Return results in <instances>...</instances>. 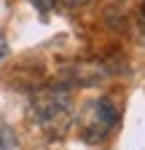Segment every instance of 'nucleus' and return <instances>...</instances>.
Masks as SVG:
<instances>
[{"instance_id":"1","label":"nucleus","mask_w":145,"mask_h":150,"mask_svg":"<svg viewBox=\"0 0 145 150\" xmlns=\"http://www.w3.org/2000/svg\"><path fill=\"white\" fill-rule=\"evenodd\" d=\"M32 121L41 126V131L51 139H62L72 123V99L65 86H48L32 94L30 99Z\"/></svg>"},{"instance_id":"2","label":"nucleus","mask_w":145,"mask_h":150,"mask_svg":"<svg viewBox=\"0 0 145 150\" xmlns=\"http://www.w3.org/2000/svg\"><path fill=\"white\" fill-rule=\"evenodd\" d=\"M78 131H81V137L86 142H102L107 134H113L116 126H118V107L107 99V97H97L92 102H86L83 110L78 112Z\"/></svg>"},{"instance_id":"3","label":"nucleus","mask_w":145,"mask_h":150,"mask_svg":"<svg viewBox=\"0 0 145 150\" xmlns=\"http://www.w3.org/2000/svg\"><path fill=\"white\" fill-rule=\"evenodd\" d=\"M30 3H32L35 8H38V11L43 13V16H46V13H48V11L54 8V0H30Z\"/></svg>"},{"instance_id":"4","label":"nucleus","mask_w":145,"mask_h":150,"mask_svg":"<svg viewBox=\"0 0 145 150\" xmlns=\"http://www.w3.org/2000/svg\"><path fill=\"white\" fill-rule=\"evenodd\" d=\"M59 3H62L65 8H83V6L92 3V0H59Z\"/></svg>"},{"instance_id":"5","label":"nucleus","mask_w":145,"mask_h":150,"mask_svg":"<svg viewBox=\"0 0 145 150\" xmlns=\"http://www.w3.org/2000/svg\"><path fill=\"white\" fill-rule=\"evenodd\" d=\"M6 54H8V43H6V35L0 32V59H3Z\"/></svg>"},{"instance_id":"6","label":"nucleus","mask_w":145,"mask_h":150,"mask_svg":"<svg viewBox=\"0 0 145 150\" xmlns=\"http://www.w3.org/2000/svg\"><path fill=\"white\" fill-rule=\"evenodd\" d=\"M140 19H142V24H145V3H142V11H140Z\"/></svg>"}]
</instances>
